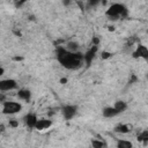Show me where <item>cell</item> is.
Masks as SVG:
<instances>
[{
	"instance_id": "obj_20",
	"label": "cell",
	"mask_w": 148,
	"mask_h": 148,
	"mask_svg": "<svg viewBox=\"0 0 148 148\" xmlns=\"http://www.w3.org/2000/svg\"><path fill=\"white\" fill-rule=\"evenodd\" d=\"M9 126L13 127V128H16V127L18 126V121H17L16 119H10V120H9Z\"/></svg>"
},
{
	"instance_id": "obj_21",
	"label": "cell",
	"mask_w": 148,
	"mask_h": 148,
	"mask_svg": "<svg viewBox=\"0 0 148 148\" xmlns=\"http://www.w3.org/2000/svg\"><path fill=\"white\" fill-rule=\"evenodd\" d=\"M136 81H138V77H136L134 74H132V76H131V80L128 81V83H130V84H132V83H134V82H136Z\"/></svg>"
},
{
	"instance_id": "obj_9",
	"label": "cell",
	"mask_w": 148,
	"mask_h": 148,
	"mask_svg": "<svg viewBox=\"0 0 148 148\" xmlns=\"http://www.w3.org/2000/svg\"><path fill=\"white\" fill-rule=\"evenodd\" d=\"M52 126V121L50 119H37V123H36V126L35 128L38 130V131H44V130H47Z\"/></svg>"
},
{
	"instance_id": "obj_24",
	"label": "cell",
	"mask_w": 148,
	"mask_h": 148,
	"mask_svg": "<svg viewBox=\"0 0 148 148\" xmlns=\"http://www.w3.org/2000/svg\"><path fill=\"white\" fill-rule=\"evenodd\" d=\"M61 2H62L64 6H69L71 2H72V0H61Z\"/></svg>"
},
{
	"instance_id": "obj_3",
	"label": "cell",
	"mask_w": 148,
	"mask_h": 148,
	"mask_svg": "<svg viewBox=\"0 0 148 148\" xmlns=\"http://www.w3.org/2000/svg\"><path fill=\"white\" fill-rule=\"evenodd\" d=\"M21 110H22V105L18 102H13V101L2 102V113L3 114H15V113H18Z\"/></svg>"
},
{
	"instance_id": "obj_30",
	"label": "cell",
	"mask_w": 148,
	"mask_h": 148,
	"mask_svg": "<svg viewBox=\"0 0 148 148\" xmlns=\"http://www.w3.org/2000/svg\"><path fill=\"white\" fill-rule=\"evenodd\" d=\"M114 30V27H109V31H113Z\"/></svg>"
},
{
	"instance_id": "obj_16",
	"label": "cell",
	"mask_w": 148,
	"mask_h": 148,
	"mask_svg": "<svg viewBox=\"0 0 148 148\" xmlns=\"http://www.w3.org/2000/svg\"><path fill=\"white\" fill-rule=\"evenodd\" d=\"M138 140L139 141H142L143 145H147V142H148V131L145 130L140 134H138Z\"/></svg>"
},
{
	"instance_id": "obj_25",
	"label": "cell",
	"mask_w": 148,
	"mask_h": 148,
	"mask_svg": "<svg viewBox=\"0 0 148 148\" xmlns=\"http://www.w3.org/2000/svg\"><path fill=\"white\" fill-rule=\"evenodd\" d=\"M6 101V96L2 94V92H0V103H2V102H5Z\"/></svg>"
},
{
	"instance_id": "obj_22",
	"label": "cell",
	"mask_w": 148,
	"mask_h": 148,
	"mask_svg": "<svg viewBox=\"0 0 148 148\" xmlns=\"http://www.w3.org/2000/svg\"><path fill=\"white\" fill-rule=\"evenodd\" d=\"M91 44H92V45H98V44H99V39H98L97 37H94L92 40H91Z\"/></svg>"
},
{
	"instance_id": "obj_28",
	"label": "cell",
	"mask_w": 148,
	"mask_h": 148,
	"mask_svg": "<svg viewBox=\"0 0 148 148\" xmlns=\"http://www.w3.org/2000/svg\"><path fill=\"white\" fill-rule=\"evenodd\" d=\"M15 61H20V60H23V57H14L13 58Z\"/></svg>"
},
{
	"instance_id": "obj_15",
	"label": "cell",
	"mask_w": 148,
	"mask_h": 148,
	"mask_svg": "<svg viewBox=\"0 0 148 148\" xmlns=\"http://www.w3.org/2000/svg\"><path fill=\"white\" fill-rule=\"evenodd\" d=\"M117 147L118 148H132L133 145L131 141H127V140H118L117 141Z\"/></svg>"
},
{
	"instance_id": "obj_2",
	"label": "cell",
	"mask_w": 148,
	"mask_h": 148,
	"mask_svg": "<svg viewBox=\"0 0 148 148\" xmlns=\"http://www.w3.org/2000/svg\"><path fill=\"white\" fill-rule=\"evenodd\" d=\"M105 15L111 20H118V18H126L128 15V10L125 5L123 3H112L106 10Z\"/></svg>"
},
{
	"instance_id": "obj_29",
	"label": "cell",
	"mask_w": 148,
	"mask_h": 148,
	"mask_svg": "<svg viewBox=\"0 0 148 148\" xmlns=\"http://www.w3.org/2000/svg\"><path fill=\"white\" fill-rule=\"evenodd\" d=\"M3 73H5V69L0 66V76H1V75H3Z\"/></svg>"
},
{
	"instance_id": "obj_11",
	"label": "cell",
	"mask_w": 148,
	"mask_h": 148,
	"mask_svg": "<svg viewBox=\"0 0 148 148\" xmlns=\"http://www.w3.org/2000/svg\"><path fill=\"white\" fill-rule=\"evenodd\" d=\"M17 96H18V98H21L25 102H29L31 99V91L29 89H20L17 91Z\"/></svg>"
},
{
	"instance_id": "obj_26",
	"label": "cell",
	"mask_w": 148,
	"mask_h": 148,
	"mask_svg": "<svg viewBox=\"0 0 148 148\" xmlns=\"http://www.w3.org/2000/svg\"><path fill=\"white\" fill-rule=\"evenodd\" d=\"M60 83H61V84H65V83H67V79H66V77H62V79H60Z\"/></svg>"
},
{
	"instance_id": "obj_18",
	"label": "cell",
	"mask_w": 148,
	"mask_h": 148,
	"mask_svg": "<svg viewBox=\"0 0 148 148\" xmlns=\"http://www.w3.org/2000/svg\"><path fill=\"white\" fill-rule=\"evenodd\" d=\"M99 3H101V0H88L87 6H88V8H95V7H97Z\"/></svg>"
},
{
	"instance_id": "obj_6",
	"label": "cell",
	"mask_w": 148,
	"mask_h": 148,
	"mask_svg": "<svg viewBox=\"0 0 148 148\" xmlns=\"http://www.w3.org/2000/svg\"><path fill=\"white\" fill-rule=\"evenodd\" d=\"M17 88V82L14 79L0 80V91H9Z\"/></svg>"
},
{
	"instance_id": "obj_7",
	"label": "cell",
	"mask_w": 148,
	"mask_h": 148,
	"mask_svg": "<svg viewBox=\"0 0 148 148\" xmlns=\"http://www.w3.org/2000/svg\"><path fill=\"white\" fill-rule=\"evenodd\" d=\"M132 57L134 59H138V58H142L145 60L148 59V49L147 46H145L143 44H139L135 49V51L132 53Z\"/></svg>"
},
{
	"instance_id": "obj_8",
	"label": "cell",
	"mask_w": 148,
	"mask_h": 148,
	"mask_svg": "<svg viewBox=\"0 0 148 148\" xmlns=\"http://www.w3.org/2000/svg\"><path fill=\"white\" fill-rule=\"evenodd\" d=\"M37 116H36V113H32V112H30V113H27L24 117H23V121H24V124L29 127V128H35V126H36V123H37Z\"/></svg>"
},
{
	"instance_id": "obj_19",
	"label": "cell",
	"mask_w": 148,
	"mask_h": 148,
	"mask_svg": "<svg viewBox=\"0 0 148 148\" xmlns=\"http://www.w3.org/2000/svg\"><path fill=\"white\" fill-rule=\"evenodd\" d=\"M112 56H113V53H112V52H109V51H102V53H101V58H102L103 60L110 59Z\"/></svg>"
},
{
	"instance_id": "obj_23",
	"label": "cell",
	"mask_w": 148,
	"mask_h": 148,
	"mask_svg": "<svg viewBox=\"0 0 148 148\" xmlns=\"http://www.w3.org/2000/svg\"><path fill=\"white\" fill-rule=\"evenodd\" d=\"M27 1H28V0H18V2H17L15 6H16V7H21V6H22V5H24Z\"/></svg>"
},
{
	"instance_id": "obj_14",
	"label": "cell",
	"mask_w": 148,
	"mask_h": 148,
	"mask_svg": "<svg viewBox=\"0 0 148 148\" xmlns=\"http://www.w3.org/2000/svg\"><path fill=\"white\" fill-rule=\"evenodd\" d=\"M68 51H71V52H76V51H79V44L76 43V42H68L67 44H66V46H65Z\"/></svg>"
},
{
	"instance_id": "obj_4",
	"label": "cell",
	"mask_w": 148,
	"mask_h": 148,
	"mask_svg": "<svg viewBox=\"0 0 148 148\" xmlns=\"http://www.w3.org/2000/svg\"><path fill=\"white\" fill-rule=\"evenodd\" d=\"M97 51H98V45H92V46H91L89 50H87V52L83 54V62L86 64L87 67H89V66L91 65V62H92V60H94V58H95Z\"/></svg>"
},
{
	"instance_id": "obj_10",
	"label": "cell",
	"mask_w": 148,
	"mask_h": 148,
	"mask_svg": "<svg viewBox=\"0 0 148 148\" xmlns=\"http://www.w3.org/2000/svg\"><path fill=\"white\" fill-rule=\"evenodd\" d=\"M102 114H103L104 118H113V117H116L119 113H118V111L113 106H106V108L103 109Z\"/></svg>"
},
{
	"instance_id": "obj_31",
	"label": "cell",
	"mask_w": 148,
	"mask_h": 148,
	"mask_svg": "<svg viewBox=\"0 0 148 148\" xmlns=\"http://www.w3.org/2000/svg\"><path fill=\"white\" fill-rule=\"evenodd\" d=\"M13 1H14V2H15V5H16V3H17V2H18V0H13Z\"/></svg>"
},
{
	"instance_id": "obj_17",
	"label": "cell",
	"mask_w": 148,
	"mask_h": 148,
	"mask_svg": "<svg viewBox=\"0 0 148 148\" xmlns=\"http://www.w3.org/2000/svg\"><path fill=\"white\" fill-rule=\"evenodd\" d=\"M91 146L95 148H102V147H106L108 145L102 140H91Z\"/></svg>"
},
{
	"instance_id": "obj_5",
	"label": "cell",
	"mask_w": 148,
	"mask_h": 148,
	"mask_svg": "<svg viewBox=\"0 0 148 148\" xmlns=\"http://www.w3.org/2000/svg\"><path fill=\"white\" fill-rule=\"evenodd\" d=\"M76 112H77L76 105H65L61 108V113L66 120H71L72 118H74Z\"/></svg>"
},
{
	"instance_id": "obj_27",
	"label": "cell",
	"mask_w": 148,
	"mask_h": 148,
	"mask_svg": "<svg viewBox=\"0 0 148 148\" xmlns=\"http://www.w3.org/2000/svg\"><path fill=\"white\" fill-rule=\"evenodd\" d=\"M3 132H5V125L0 124V133H3Z\"/></svg>"
},
{
	"instance_id": "obj_1",
	"label": "cell",
	"mask_w": 148,
	"mask_h": 148,
	"mask_svg": "<svg viewBox=\"0 0 148 148\" xmlns=\"http://www.w3.org/2000/svg\"><path fill=\"white\" fill-rule=\"evenodd\" d=\"M56 58L62 67L71 71L79 69L83 64V53L79 51L71 52L61 45H58L56 47Z\"/></svg>"
},
{
	"instance_id": "obj_13",
	"label": "cell",
	"mask_w": 148,
	"mask_h": 148,
	"mask_svg": "<svg viewBox=\"0 0 148 148\" xmlns=\"http://www.w3.org/2000/svg\"><path fill=\"white\" fill-rule=\"evenodd\" d=\"M113 108L118 111V113H123L126 109H127V104L124 102V101H117L113 105Z\"/></svg>"
},
{
	"instance_id": "obj_12",
	"label": "cell",
	"mask_w": 148,
	"mask_h": 148,
	"mask_svg": "<svg viewBox=\"0 0 148 148\" xmlns=\"http://www.w3.org/2000/svg\"><path fill=\"white\" fill-rule=\"evenodd\" d=\"M131 130H130V126L127 124H118L116 127H114V132L116 133H120V134H126L128 133Z\"/></svg>"
}]
</instances>
